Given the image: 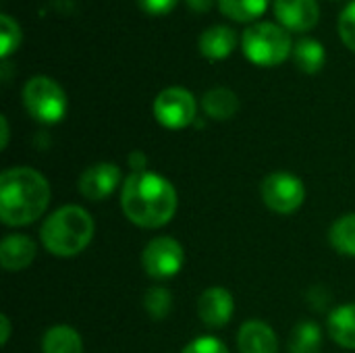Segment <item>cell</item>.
I'll return each instance as SVG.
<instances>
[{
	"instance_id": "9",
	"label": "cell",
	"mask_w": 355,
	"mask_h": 353,
	"mask_svg": "<svg viewBox=\"0 0 355 353\" xmlns=\"http://www.w3.org/2000/svg\"><path fill=\"white\" fill-rule=\"evenodd\" d=\"M119 185H121V169L112 162H96L79 175L77 191L87 202H102Z\"/></svg>"
},
{
	"instance_id": "30",
	"label": "cell",
	"mask_w": 355,
	"mask_h": 353,
	"mask_svg": "<svg viewBox=\"0 0 355 353\" xmlns=\"http://www.w3.org/2000/svg\"><path fill=\"white\" fill-rule=\"evenodd\" d=\"M0 129H2V139H0V148H6L8 146V121L6 117H0Z\"/></svg>"
},
{
	"instance_id": "22",
	"label": "cell",
	"mask_w": 355,
	"mask_h": 353,
	"mask_svg": "<svg viewBox=\"0 0 355 353\" xmlns=\"http://www.w3.org/2000/svg\"><path fill=\"white\" fill-rule=\"evenodd\" d=\"M144 308L154 320H164L173 310V293L166 287H150L144 295Z\"/></svg>"
},
{
	"instance_id": "17",
	"label": "cell",
	"mask_w": 355,
	"mask_h": 353,
	"mask_svg": "<svg viewBox=\"0 0 355 353\" xmlns=\"http://www.w3.org/2000/svg\"><path fill=\"white\" fill-rule=\"evenodd\" d=\"M42 353H83L81 335L67 325H56L44 333Z\"/></svg>"
},
{
	"instance_id": "21",
	"label": "cell",
	"mask_w": 355,
	"mask_h": 353,
	"mask_svg": "<svg viewBox=\"0 0 355 353\" xmlns=\"http://www.w3.org/2000/svg\"><path fill=\"white\" fill-rule=\"evenodd\" d=\"M268 2L270 0H218V6L225 17L245 23L258 19L266 10Z\"/></svg>"
},
{
	"instance_id": "8",
	"label": "cell",
	"mask_w": 355,
	"mask_h": 353,
	"mask_svg": "<svg viewBox=\"0 0 355 353\" xmlns=\"http://www.w3.org/2000/svg\"><path fill=\"white\" fill-rule=\"evenodd\" d=\"M196 114L198 102L185 87H166L154 100V117L166 129H185L196 121Z\"/></svg>"
},
{
	"instance_id": "12",
	"label": "cell",
	"mask_w": 355,
	"mask_h": 353,
	"mask_svg": "<svg viewBox=\"0 0 355 353\" xmlns=\"http://www.w3.org/2000/svg\"><path fill=\"white\" fill-rule=\"evenodd\" d=\"M37 254V246L29 235L15 233L6 235L0 243V264L8 273H17L27 268Z\"/></svg>"
},
{
	"instance_id": "15",
	"label": "cell",
	"mask_w": 355,
	"mask_h": 353,
	"mask_svg": "<svg viewBox=\"0 0 355 353\" xmlns=\"http://www.w3.org/2000/svg\"><path fill=\"white\" fill-rule=\"evenodd\" d=\"M329 335L339 347L355 352V304L339 306L331 312Z\"/></svg>"
},
{
	"instance_id": "29",
	"label": "cell",
	"mask_w": 355,
	"mask_h": 353,
	"mask_svg": "<svg viewBox=\"0 0 355 353\" xmlns=\"http://www.w3.org/2000/svg\"><path fill=\"white\" fill-rule=\"evenodd\" d=\"M0 325H2V337H0V343H2V345H6V343H8V337H10V320H8V316H6V314H2V316H0Z\"/></svg>"
},
{
	"instance_id": "24",
	"label": "cell",
	"mask_w": 355,
	"mask_h": 353,
	"mask_svg": "<svg viewBox=\"0 0 355 353\" xmlns=\"http://www.w3.org/2000/svg\"><path fill=\"white\" fill-rule=\"evenodd\" d=\"M339 35L343 44L355 52V0L343 8L339 17Z\"/></svg>"
},
{
	"instance_id": "25",
	"label": "cell",
	"mask_w": 355,
	"mask_h": 353,
	"mask_svg": "<svg viewBox=\"0 0 355 353\" xmlns=\"http://www.w3.org/2000/svg\"><path fill=\"white\" fill-rule=\"evenodd\" d=\"M181 353H229V347L216 337H198L185 345Z\"/></svg>"
},
{
	"instance_id": "1",
	"label": "cell",
	"mask_w": 355,
	"mask_h": 353,
	"mask_svg": "<svg viewBox=\"0 0 355 353\" xmlns=\"http://www.w3.org/2000/svg\"><path fill=\"white\" fill-rule=\"evenodd\" d=\"M121 208L129 223L141 229H160L177 212V191L158 173L131 171L121 185Z\"/></svg>"
},
{
	"instance_id": "14",
	"label": "cell",
	"mask_w": 355,
	"mask_h": 353,
	"mask_svg": "<svg viewBox=\"0 0 355 353\" xmlns=\"http://www.w3.org/2000/svg\"><path fill=\"white\" fill-rule=\"evenodd\" d=\"M198 46H200V52L210 58V60H223L227 58L235 46H237V33L227 27V25H214V27H208L200 40H198Z\"/></svg>"
},
{
	"instance_id": "28",
	"label": "cell",
	"mask_w": 355,
	"mask_h": 353,
	"mask_svg": "<svg viewBox=\"0 0 355 353\" xmlns=\"http://www.w3.org/2000/svg\"><path fill=\"white\" fill-rule=\"evenodd\" d=\"M189 8L196 10V12H208L214 4V0H187Z\"/></svg>"
},
{
	"instance_id": "6",
	"label": "cell",
	"mask_w": 355,
	"mask_h": 353,
	"mask_svg": "<svg viewBox=\"0 0 355 353\" xmlns=\"http://www.w3.org/2000/svg\"><path fill=\"white\" fill-rule=\"evenodd\" d=\"M260 196L266 208L277 214H293L302 208L306 200V187L300 177L287 171H277L264 177L260 185Z\"/></svg>"
},
{
	"instance_id": "13",
	"label": "cell",
	"mask_w": 355,
	"mask_h": 353,
	"mask_svg": "<svg viewBox=\"0 0 355 353\" xmlns=\"http://www.w3.org/2000/svg\"><path fill=\"white\" fill-rule=\"evenodd\" d=\"M237 347L241 353H279V339L270 325L248 320L237 333Z\"/></svg>"
},
{
	"instance_id": "10",
	"label": "cell",
	"mask_w": 355,
	"mask_h": 353,
	"mask_svg": "<svg viewBox=\"0 0 355 353\" xmlns=\"http://www.w3.org/2000/svg\"><path fill=\"white\" fill-rule=\"evenodd\" d=\"M235 312V300L225 287H208L198 300V316L210 329H223L229 325Z\"/></svg>"
},
{
	"instance_id": "3",
	"label": "cell",
	"mask_w": 355,
	"mask_h": 353,
	"mask_svg": "<svg viewBox=\"0 0 355 353\" xmlns=\"http://www.w3.org/2000/svg\"><path fill=\"white\" fill-rule=\"evenodd\" d=\"M96 225L92 214L75 204L54 210L40 229V239L44 248L56 258H73L81 254L92 237Z\"/></svg>"
},
{
	"instance_id": "11",
	"label": "cell",
	"mask_w": 355,
	"mask_h": 353,
	"mask_svg": "<svg viewBox=\"0 0 355 353\" xmlns=\"http://www.w3.org/2000/svg\"><path fill=\"white\" fill-rule=\"evenodd\" d=\"M275 15L287 31H310L320 19L316 0H275Z\"/></svg>"
},
{
	"instance_id": "27",
	"label": "cell",
	"mask_w": 355,
	"mask_h": 353,
	"mask_svg": "<svg viewBox=\"0 0 355 353\" xmlns=\"http://www.w3.org/2000/svg\"><path fill=\"white\" fill-rule=\"evenodd\" d=\"M129 166H131V171H146V154L133 152L129 156Z\"/></svg>"
},
{
	"instance_id": "7",
	"label": "cell",
	"mask_w": 355,
	"mask_h": 353,
	"mask_svg": "<svg viewBox=\"0 0 355 353\" xmlns=\"http://www.w3.org/2000/svg\"><path fill=\"white\" fill-rule=\"evenodd\" d=\"M183 264H185V250L175 237L168 235L154 237L152 241L146 243L141 252L144 273L156 281H166L179 275Z\"/></svg>"
},
{
	"instance_id": "19",
	"label": "cell",
	"mask_w": 355,
	"mask_h": 353,
	"mask_svg": "<svg viewBox=\"0 0 355 353\" xmlns=\"http://www.w3.org/2000/svg\"><path fill=\"white\" fill-rule=\"evenodd\" d=\"M322 331L316 322L304 320L295 325L289 337V353H320Z\"/></svg>"
},
{
	"instance_id": "4",
	"label": "cell",
	"mask_w": 355,
	"mask_h": 353,
	"mask_svg": "<svg viewBox=\"0 0 355 353\" xmlns=\"http://www.w3.org/2000/svg\"><path fill=\"white\" fill-rule=\"evenodd\" d=\"M243 54L258 67H277L293 54V42L289 31L277 23H256L243 31Z\"/></svg>"
},
{
	"instance_id": "2",
	"label": "cell",
	"mask_w": 355,
	"mask_h": 353,
	"mask_svg": "<svg viewBox=\"0 0 355 353\" xmlns=\"http://www.w3.org/2000/svg\"><path fill=\"white\" fill-rule=\"evenodd\" d=\"M46 177L31 166H12L0 175V218L6 227L37 221L50 204Z\"/></svg>"
},
{
	"instance_id": "18",
	"label": "cell",
	"mask_w": 355,
	"mask_h": 353,
	"mask_svg": "<svg viewBox=\"0 0 355 353\" xmlns=\"http://www.w3.org/2000/svg\"><path fill=\"white\" fill-rule=\"evenodd\" d=\"M293 60L297 69H302L308 75H314L324 67V60H327L324 46L318 40L304 37L293 46Z\"/></svg>"
},
{
	"instance_id": "26",
	"label": "cell",
	"mask_w": 355,
	"mask_h": 353,
	"mask_svg": "<svg viewBox=\"0 0 355 353\" xmlns=\"http://www.w3.org/2000/svg\"><path fill=\"white\" fill-rule=\"evenodd\" d=\"M141 10L148 12V15H166L171 12L179 0H137Z\"/></svg>"
},
{
	"instance_id": "20",
	"label": "cell",
	"mask_w": 355,
	"mask_h": 353,
	"mask_svg": "<svg viewBox=\"0 0 355 353\" xmlns=\"http://www.w3.org/2000/svg\"><path fill=\"white\" fill-rule=\"evenodd\" d=\"M331 246L341 254L355 258V212L339 216L329 231Z\"/></svg>"
},
{
	"instance_id": "23",
	"label": "cell",
	"mask_w": 355,
	"mask_h": 353,
	"mask_svg": "<svg viewBox=\"0 0 355 353\" xmlns=\"http://www.w3.org/2000/svg\"><path fill=\"white\" fill-rule=\"evenodd\" d=\"M21 44V29H19V23L8 17V15H2L0 17V56L6 58L12 50H17Z\"/></svg>"
},
{
	"instance_id": "16",
	"label": "cell",
	"mask_w": 355,
	"mask_h": 353,
	"mask_svg": "<svg viewBox=\"0 0 355 353\" xmlns=\"http://www.w3.org/2000/svg\"><path fill=\"white\" fill-rule=\"evenodd\" d=\"M202 108L210 119L227 121L239 110V98L229 87H212L202 98Z\"/></svg>"
},
{
	"instance_id": "5",
	"label": "cell",
	"mask_w": 355,
	"mask_h": 353,
	"mask_svg": "<svg viewBox=\"0 0 355 353\" xmlns=\"http://www.w3.org/2000/svg\"><path fill=\"white\" fill-rule=\"evenodd\" d=\"M23 104L29 112L40 123L54 125L62 121L67 114V94L64 89L50 77L37 75L31 77L25 87H23Z\"/></svg>"
}]
</instances>
